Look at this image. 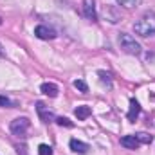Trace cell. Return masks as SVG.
<instances>
[{
	"label": "cell",
	"instance_id": "cell-13",
	"mask_svg": "<svg viewBox=\"0 0 155 155\" xmlns=\"http://www.w3.org/2000/svg\"><path fill=\"white\" fill-rule=\"evenodd\" d=\"M0 107H5V108H15V107H16V103H15V101H11L7 96H2V94H0Z\"/></svg>",
	"mask_w": 155,
	"mask_h": 155
},
{
	"label": "cell",
	"instance_id": "cell-16",
	"mask_svg": "<svg viewBox=\"0 0 155 155\" xmlns=\"http://www.w3.org/2000/svg\"><path fill=\"white\" fill-rule=\"evenodd\" d=\"M135 135H137L141 144H150L152 143V135H148V134H135Z\"/></svg>",
	"mask_w": 155,
	"mask_h": 155
},
{
	"label": "cell",
	"instance_id": "cell-9",
	"mask_svg": "<svg viewBox=\"0 0 155 155\" xmlns=\"http://www.w3.org/2000/svg\"><path fill=\"white\" fill-rule=\"evenodd\" d=\"M139 114H141V105H139V101L137 99H130V110H128V121H135L137 117H139Z\"/></svg>",
	"mask_w": 155,
	"mask_h": 155
},
{
	"label": "cell",
	"instance_id": "cell-6",
	"mask_svg": "<svg viewBox=\"0 0 155 155\" xmlns=\"http://www.w3.org/2000/svg\"><path fill=\"white\" fill-rule=\"evenodd\" d=\"M35 35L40 40H54L56 38V31L51 29V27H47V25H36L35 27Z\"/></svg>",
	"mask_w": 155,
	"mask_h": 155
},
{
	"label": "cell",
	"instance_id": "cell-12",
	"mask_svg": "<svg viewBox=\"0 0 155 155\" xmlns=\"http://www.w3.org/2000/svg\"><path fill=\"white\" fill-rule=\"evenodd\" d=\"M141 2L143 0H117V4L123 5V7H126V9H134V7L141 5Z\"/></svg>",
	"mask_w": 155,
	"mask_h": 155
},
{
	"label": "cell",
	"instance_id": "cell-5",
	"mask_svg": "<svg viewBox=\"0 0 155 155\" xmlns=\"http://www.w3.org/2000/svg\"><path fill=\"white\" fill-rule=\"evenodd\" d=\"M36 112H38L40 119H41L43 123H52V121H54V114H52V110H51L45 103H41V101L36 103Z\"/></svg>",
	"mask_w": 155,
	"mask_h": 155
},
{
	"label": "cell",
	"instance_id": "cell-1",
	"mask_svg": "<svg viewBox=\"0 0 155 155\" xmlns=\"http://www.w3.org/2000/svg\"><path fill=\"white\" fill-rule=\"evenodd\" d=\"M134 31H135V35H139V36H143V38L153 36L155 35V15L153 13H146V15H143L139 20H135Z\"/></svg>",
	"mask_w": 155,
	"mask_h": 155
},
{
	"label": "cell",
	"instance_id": "cell-20",
	"mask_svg": "<svg viewBox=\"0 0 155 155\" xmlns=\"http://www.w3.org/2000/svg\"><path fill=\"white\" fill-rule=\"evenodd\" d=\"M0 25H2V18H0Z\"/></svg>",
	"mask_w": 155,
	"mask_h": 155
},
{
	"label": "cell",
	"instance_id": "cell-10",
	"mask_svg": "<svg viewBox=\"0 0 155 155\" xmlns=\"http://www.w3.org/2000/svg\"><path fill=\"white\" fill-rule=\"evenodd\" d=\"M40 90L45 94V96H49V97H56L58 96V87L54 85V83H41V87H40Z\"/></svg>",
	"mask_w": 155,
	"mask_h": 155
},
{
	"label": "cell",
	"instance_id": "cell-15",
	"mask_svg": "<svg viewBox=\"0 0 155 155\" xmlns=\"http://www.w3.org/2000/svg\"><path fill=\"white\" fill-rule=\"evenodd\" d=\"M54 121H56L60 126H67V128H72V126H74V123H72L71 119H67V117H56Z\"/></svg>",
	"mask_w": 155,
	"mask_h": 155
},
{
	"label": "cell",
	"instance_id": "cell-8",
	"mask_svg": "<svg viewBox=\"0 0 155 155\" xmlns=\"http://www.w3.org/2000/svg\"><path fill=\"white\" fill-rule=\"evenodd\" d=\"M121 146H124L128 150H135L141 146V143H139L137 135H124V137H121Z\"/></svg>",
	"mask_w": 155,
	"mask_h": 155
},
{
	"label": "cell",
	"instance_id": "cell-11",
	"mask_svg": "<svg viewBox=\"0 0 155 155\" xmlns=\"http://www.w3.org/2000/svg\"><path fill=\"white\" fill-rule=\"evenodd\" d=\"M74 114L79 121H85V119H88L90 114H92V108L90 107H87V105H81V107H78L76 110H74Z\"/></svg>",
	"mask_w": 155,
	"mask_h": 155
},
{
	"label": "cell",
	"instance_id": "cell-7",
	"mask_svg": "<svg viewBox=\"0 0 155 155\" xmlns=\"http://www.w3.org/2000/svg\"><path fill=\"white\" fill-rule=\"evenodd\" d=\"M69 146H71V150H72L74 153H79V155H85L87 152H88V150H90V146H88L87 143L79 141V139H71Z\"/></svg>",
	"mask_w": 155,
	"mask_h": 155
},
{
	"label": "cell",
	"instance_id": "cell-3",
	"mask_svg": "<svg viewBox=\"0 0 155 155\" xmlns=\"http://www.w3.org/2000/svg\"><path fill=\"white\" fill-rule=\"evenodd\" d=\"M29 126H31V121H29L27 117H16L15 121H11V126H9V128H11V134H13V135H16V137H25Z\"/></svg>",
	"mask_w": 155,
	"mask_h": 155
},
{
	"label": "cell",
	"instance_id": "cell-14",
	"mask_svg": "<svg viewBox=\"0 0 155 155\" xmlns=\"http://www.w3.org/2000/svg\"><path fill=\"white\" fill-rule=\"evenodd\" d=\"M74 87H76L81 94H87V92H88V85H87L83 79H76V81H74Z\"/></svg>",
	"mask_w": 155,
	"mask_h": 155
},
{
	"label": "cell",
	"instance_id": "cell-17",
	"mask_svg": "<svg viewBox=\"0 0 155 155\" xmlns=\"http://www.w3.org/2000/svg\"><path fill=\"white\" fill-rule=\"evenodd\" d=\"M97 76L101 78V81H103V83H107V87H112V79H110V74H107L105 71H99V72H97Z\"/></svg>",
	"mask_w": 155,
	"mask_h": 155
},
{
	"label": "cell",
	"instance_id": "cell-19",
	"mask_svg": "<svg viewBox=\"0 0 155 155\" xmlns=\"http://www.w3.org/2000/svg\"><path fill=\"white\" fill-rule=\"evenodd\" d=\"M0 58H4V49H2V43H0Z\"/></svg>",
	"mask_w": 155,
	"mask_h": 155
},
{
	"label": "cell",
	"instance_id": "cell-18",
	"mask_svg": "<svg viewBox=\"0 0 155 155\" xmlns=\"http://www.w3.org/2000/svg\"><path fill=\"white\" fill-rule=\"evenodd\" d=\"M38 153L40 155H52V148L49 144H40L38 146Z\"/></svg>",
	"mask_w": 155,
	"mask_h": 155
},
{
	"label": "cell",
	"instance_id": "cell-4",
	"mask_svg": "<svg viewBox=\"0 0 155 155\" xmlns=\"http://www.w3.org/2000/svg\"><path fill=\"white\" fill-rule=\"evenodd\" d=\"M83 15L87 20L96 22L97 20V11H96V0H83Z\"/></svg>",
	"mask_w": 155,
	"mask_h": 155
},
{
	"label": "cell",
	"instance_id": "cell-2",
	"mask_svg": "<svg viewBox=\"0 0 155 155\" xmlns=\"http://www.w3.org/2000/svg\"><path fill=\"white\" fill-rule=\"evenodd\" d=\"M119 47H121V51H124L126 54H134V56H137V54H141V45H139V41L134 38L132 35H128V33H121L119 35Z\"/></svg>",
	"mask_w": 155,
	"mask_h": 155
}]
</instances>
